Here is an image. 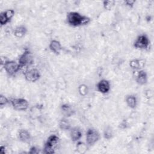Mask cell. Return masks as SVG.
Listing matches in <instances>:
<instances>
[{
  "label": "cell",
  "mask_w": 154,
  "mask_h": 154,
  "mask_svg": "<svg viewBox=\"0 0 154 154\" xmlns=\"http://www.w3.org/2000/svg\"><path fill=\"white\" fill-rule=\"evenodd\" d=\"M125 4H126V5L129 6V7H132L135 3V1H131V0H128L126 1Z\"/></svg>",
  "instance_id": "cell-25"
},
{
  "label": "cell",
  "mask_w": 154,
  "mask_h": 154,
  "mask_svg": "<svg viewBox=\"0 0 154 154\" xmlns=\"http://www.w3.org/2000/svg\"><path fill=\"white\" fill-rule=\"evenodd\" d=\"M67 23L72 26H79L87 24L90 19L89 17L82 15L76 11H71L67 15Z\"/></svg>",
  "instance_id": "cell-1"
},
{
  "label": "cell",
  "mask_w": 154,
  "mask_h": 154,
  "mask_svg": "<svg viewBox=\"0 0 154 154\" xmlns=\"http://www.w3.org/2000/svg\"><path fill=\"white\" fill-rule=\"evenodd\" d=\"M59 140V138L56 135H50L45 144L43 149V152L45 153H54V147L57 144Z\"/></svg>",
  "instance_id": "cell-5"
},
{
  "label": "cell",
  "mask_w": 154,
  "mask_h": 154,
  "mask_svg": "<svg viewBox=\"0 0 154 154\" xmlns=\"http://www.w3.org/2000/svg\"><path fill=\"white\" fill-rule=\"evenodd\" d=\"M27 32V28L24 25H20L17 26L14 31L13 34L17 38H22L23 37Z\"/></svg>",
  "instance_id": "cell-17"
},
{
  "label": "cell",
  "mask_w": 154,
  "mask_h": 154,
  "mask_svg": "<svg viewBox=\"0 0 154 154\" xmlns=\"http://www.w3.org/2000/svg\"><path fill=\"white\" fill-rule=\"evenodd\" d=\"M149 45L150 40L147 35L144 34L139 35L134 42V46L137 49H147L149 46Z\"/></svg>",
  "instance_id": "cell-6"
},
{
  "label": "cell",
  "mask_w": 154,
  "mask_h": 154,
  "mask_svg": "<svg viewBox=\"0 0 154 154\" xmlns=\"http://www.w3.org/2000/svg\"><path fill=\"white\" fill-rule=\"evenodd\" d=\"M112 136V131L111 130V128L108 127L106 128L104 131V137L106 139H110Z\"/></svg>",
  "instance_id": "cell-23"
},
{
  "label": "cell",
  "mask_w": 154,
  "mask_h": 154,
  "mask_svg": "<svg viewBox=\"0 0 154 154\" xmlns=\"http://www.w3.org/2000/svg\"><path fill=\"white\" fill-rule=\"evenodd\" d=\"M87 145L82 142H78L76 145V149L79 153H84L87 150Z\"/></svg>",
  "instance_id": "cell-20"
},
{
  "label": "cell",
  "mask_w": 154,
  "mask_h": 154,
  "mask_svg": "<svg viewBox=\"0 0 154 154\" xmlns=\"http://www.w3.org/2000/svg\"><path fill=\"white\" fill-rule=\"evenodd\" d=\"M115 1H104L103 2V7L106 10H111L112 6L114 5Z\"/></svg>",
  "instance_id": "cell-21"
},
{
  "label": "cell",
  "mask_w": 154,
  "mask_h": 154,
  "mask_svg": "<svg viewBox=\"0 0 154 154\" xmlns=\"http://www.w3.org/2000/svg\"><path fill=\"white\" fill-rule=\"evenodd\" d=\"M125 102L127 104V105L132 109H134L136 107L137 104V97L134 95H128L126 97Z\"/></svg>",
  "instance_id": "cell-18"
},
{
  "label": "cell",
  "mask_w": 154,
  "mask_h": 154,
  "mask_svg": "<svg viewBox=\"0 0 154 154\" xmlns=\"http://www.w3.org/2000/svg\"><path fill=\"white\" fill-rule=\"evenodd\" d=\"M8 102H9L8 99L5 96H4L2 94L0 96V105L1 106H3L7 105L8 103Z\"/></svg>",
  "instance_id": "cell-24"
},
{
  "label": "cell",
  "mask_w": 154,
  "mask_h": 154,
  "mask_svg": "<svg viewBox=\"0 0 154 154\" xmlns=\"http://www.w3.org/2000/svg\"><path fill=\"white\" fill-rule=\"evenodd\" d=\"M0 152L2 153H5V146H1L0 147Z\"/></svg>",
  "instance_id": "cell-27"
},
{
  "label": "cell",
  "mask_w": 154,
  "mask_h": 154,
  "mask_svg": "<svg viewBox=\"0 0 154 154\" xmlns=\"http://www.w3.org/2000/svg\"><path fill=\"white\" fill-rule=\"evenodd\" d=\"M70 136L73 142L78 141L82 136V132L79 127H74L70 129Z\"/></svg>",
  "instance_id": "cell-11"
},
{
  "label": "cell",
  "mask_w": 154,
  "mask_h": 154,
  "mask_svg": "<svg viewBox=\"0 0 154 154\" xmlns=\"http://www.w3.org/2000/svg\"><path fill=\"white\" fill-rule=\"evenodd\" d=\"M144 65H145V61L142 59L141 60L134 59L131 60L129 63L130 67L135 70H141V69L144 67Z\"/></svg>",
  "instance_id": "cell-14"
},
{
  "label": "cell",
  "mask_w": 154,
  "mask_h": 154,
  "mask_svg": "<svg viewBox=\"0 0 154 154\" xmlns=\"http://www.w3.org/2000/svg\"><path fill=\"white\" fill-rule=\"evenodd\" d=\"M100 138L99 132L94 128H90L86 132V144L87 146H93Z\"/></svg>",
  "instance_id": "cell-3"
},
{
  "label": "cell",
  "mask_w": 154,
  "mask_h": 154,
  "mask_svg": "<svg viewBox=\"0 0 154 154\" xmlns=\"http://www.w3.org/2000/svg\"><path fill=\"white\" fill-rule=\"evenodd\" d=\"M18 137L20 141L23 143H28L31 140V135L26 129H21L19 131Z\"/></svg>",
  "instance_id": "cell-16"
},
{
  "label": "cell",
  "mask_w": 154,
  "mask_h": 154,
  "mask_svg": "<svg viewBox=\"0 0 154 154\" xmlns=\"http://www.w3.org/2000/svg\"><path fill=\"white\" fill-rule=\"evenodd\" d=\"M59 128L63 131H67L70 130L71 128V124L69 120L67 119V117H64L61 119L59 122Z\"/></svg>",
  "instance_id": "cell-19"
},
{
  "label": "cell",
  "mask_w": 154,
  "mask_h": 154,
  "mask_svg": "<svg viewBox=\"0 0 154 154\" xmlns=\"http://www.w3.org/2000/svg\"><path fill=\"white\" fill-rule=\"evenodd\" d=\"M49 48L53 53L57 55L59 54L62 49V46L60 42L57 40H51L50 42Z\"/></svg>",
  "instance_id": "cell-13"
},
{
  "label": "cell",
  "mask_w": 154,
  "mask_h": 154,
  "mask_svg": "<svg viewBox=\"0 0 154 154\" xmlns=\"http://www.w3.org/2000/svg\"><path fill=\"white\" fill-rule=\"evenodd\" d=\"M34 62L33 56L32 53L28 50H26L19 57L18 60V63L19 64L20 68L27 67L31 65Z\"/></svg>",
  "instance_id": "cell-4"
},
{
  "label": "cell",
  "mask_w": 154,
  "mask_h": 154,
  "mask_svg": "<svg viewBox=\"0 0 154 154\" xmlns=\"http://www.w3.org/2000/svg\"><path fill=\"white\" fill-rule=\"evenodd\" d=\"M148 80L147 74L143 70H138L136 75V82L140 85H144L147 83Z\"/></svg>",
  "instance_id": "cell-12"
},
{
  "label": "cell",
  "mask_w": 154,
  "mask_h": 154,
  "mask_svg": "<svg viewBox=\"0 0 154 154\" xmlns=\"http://www.w3.org/2000/svg\"><path fill=\"white\" fill-rule=\"evenodd\" d=\"M14 11L13 9L6 10L0 14V23L1 26L8 23L14 15Z\"/></svg>",
  "instance_id": "cell-9"
},
{
  "label": "cell",
  "mask_w": 154,
  "mask_h": 154,
  "mask_svg": "<svg viewBox=\"0 0 154 154\" xmlns=\"http://www.w3.org/2000/svg\"><path fill=\"white\" fill-rule=\"evenodd\" d=\"M78 90H79V93L82 95V96H84L87 93V86H86L84 84H81L79 86V88H78Z\"/></svg>",
  "instance_id": "cell-22"
},
{
  "label": "cell",
  "mask_w": 154,
  "mask_h": 154,
  "mask_svg": "<svg viewBox=\"0 0 154 154\" xmlns=\"http://www.w3.org/2000/svg\"><path fill=\"white\" fill-rule=\"evenodd\" d=\"M2 65L7 73L10 76L15 75L21 69L18 63L12 60H6Z\"/></svg>",
  "instance_id": "cell-2"
},
{
  "label": "cell",
  "mask_w": 154,
  "mask_h": 154,
  "mask_svg": "<svg viewBox=\"0 0 154 154\" xmlns=\"http://www.w3.org/2000/svg\"><path fill=\"white\" fill-rule=\"evenodd\" d=\"M61 111L64 117H69L73 116L75 113V110L72 106L67 103L63 104L61 106Z\"/></svg>",
  "instance_id": "cell-15"
},
{
  "label": "cell",
  "mask_w": 154,
  "mask_h": 154,
  "mask_svg": "<svg viewBox=\"0 0 154 154\" xmlns=\"http://www.w3.org/2000/svg\"><path fill=\"white\" fill-rule=\"evenodd\" d=\"M24 76L26 81L34 82L38 81L40 78V73L38 69L32 68L26 69L24 72Z\"/></svg>",
  "instance_id": "cell-8"
},
{
  "label": "cell",
  "mask_w": 154,
  "mask_h": 154,
  "mask_svg": "<svg viewBox=\"0 0 154 154\" xmlns=\"http://www.w3.org/2000/svg\"><path fill=\"white\" fill-rule=\"evenodd\" d=\"M30 153H38V150L35 147H32L30 148V151H29Z\"/></svg>",
  "instance_id": "cell-26"
},
{
  "label": "cell",
  "mask_w": 154,
  "mask_h": 154,
  "mask_svg": "<svg viewBox=\"0 0 154 154\" xmlns=\"http://www.w3.org/2000/svg\"><path fill=\"white\" fill-rule=\"evenodd\" d=\"M13 108L17 111H25L28 109L29 103L27 100L23 98H14L10 100Z\"/></svg>",
  "instance_id": "cell-7"
},
{
  "label": "cell",
  "mask_w": 154,
  "mask_h": 154,
  "mask_svg": "<svg viewBox=\"0 0 154 154\" xmlns=\"http://www.w3.org/2000/svg\"><path fill=\"white\" fill-rule=\"evenodd\" d=\"M98 91L102 94L108 93L111 89V84L109 81L106 79H102L98 82L96 85Z\"/></svg>",
  "instance_id": "cell-10"
}]
</instances>
